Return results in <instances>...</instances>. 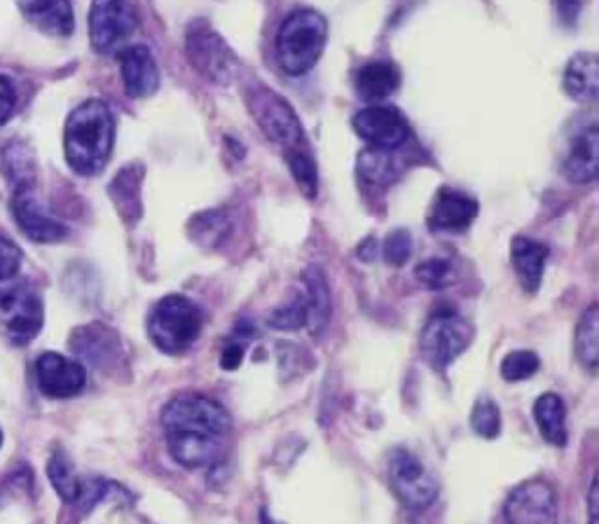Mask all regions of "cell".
Wrapping results in <instances>:
<instances>
[{
    "label": "cell",
    "instance_id": "1",
    "mask_svg": "<svg viewBox=\"0 0 599 524\" xmlns=\"http://www.w3.org/2000/svg\"><path fill=\"white\" fill-rule=\"evenodd\" d=\"M115 144V117L109 103L90 99L68 115L64 127L66 162L80 176H97L109 164Z\"/></svg>",
    "mask_w": 599,
    "mask_h": 524
},
{
    "label": "cell",
    "instance_id": "2",
    "mask_svg": "<svg viewBox=\"0 0 599 524\" xmlns=\"http://www.w3.org/2000/svg\"><path fill=\"white\" fill-rule=\"evenodd\" d=\"M328 43V24L316 10H295L276 33V59L281 71L300 78L319 64Z\"/></svg>",
    "mask_w": 599,
    "mask_h": 524
},
{
    "label": "cell",
    "instance_id": "3",
    "mask_svg": "<svg viewBox=\"0 0 599 524\" xmlns=\"http://www.w3.org/2000/svg\"><path fill=\"white\" fill-rule=\"evenodd\" d=\"M204 314L185 295H167L148 314V335L160 352L179 356L197 342Z\"/></svg>",
    "mask_w": 599,
    "mask_h": 524
},
{
    "label": "cell",
    "instance_id": "4",
    "mask_svg": "<svg viewBox=\"0 0 599 524\" xmlns=\"http://www.w3.org/2000/svg\"><path fill=\"white\" fill-rule=\"evenodd\" d=\"M246 103H249V113L258 122V127L281 150L286 152L293 148H307L303 122H300L291 103L270 90L268 84H253L246 92Z\"/></svg>",
    "mask_w": 599,
    "mask_h": 524
},
{
    "label": "cell",
    "instance_id": "5",
    "mask_svg": "<svg viewBox=\"0 0 599 524\" xmlns=\"http://www.w3.org/2000/svg\"><path fill=\"white\" fill-rule=\"evenodd\" d=\"M162 426L167 433H197L211 438H225L233 419L218 400L202 394H183L171 398L162 410Z\"/></svg>",
    "mask_w": 599,
    "mask_h": 524
},
{
    "label": "cell",
    "instance_id": "6",
    "mask_svg": "<svg viewBox=\"0 0 599 524\" xmlns=\"http://www.w3.org/2000/svg\"><path fill=\"white\" fill-rule=\"evenodd\" d=\"M473 338V330L466 319L456 311L440 309L431 314L425 330H421L419 349L421 356L436 371H445L454 363L456 356H462Z\"/></svg>",
    "mask_w": 599,
    "mask_h": 524
},
{
    "label": "cell",
    "instance_id": "7",
    "mask_svg": "<svg viewBox=\"0 0 599 524\" xmlns=\"http://www.w3.org/2000/svg\"><path fill=\"white\" fill-rule=\"evenodd\" d=\"M185 55L204 78L218 84H230L239 71V59L230 45L204 22L190 26L185 36Z\"/></svg>",
    "mask_w": 599,
    "mask_h": 524
},
{
    "label": "cell",
    "instance_id": "8",
    "mask_svg": "<svg viewBox=\"0 0 599 524\" xmlns=\"http://www.w3.org/2000/svg\"><path fill=\"white\" fill-rule=\"evenodd\" d=\"M41 295L26 284L0 288V330L12 344H29L43 330Z\"/></svg>",
    "mask_w": 599,
    "mask_h": 524
},
{
    "label": "cell",
    "instance_id": "9",
    "mask_svg": "<svg viewBox=\"0 0 599 524\" xmlns=\"http://www.w3.org/2000/svg\"><path fill=\"white\" fill-rule=\"evenodd\" d=\"M389 480L394 494L412 511H425L436 503L440 485L431 470L412 452L396 449L389 459Z\"/></svg>",
    "mask_w": 599,
    "mask_h": 524
},
{
    "label": "cell",
    "instance_id": "10",
    "mask_svg": "<svg viewBox=\"0 0 599 524\" xmlns=\"http://www.w3.org/2000/svg\"><path fill=\"white\" fill-rule=\"evenodd\" d=\"M136 26L138 22L129 0H92L90 41L101 55H109L132 38Z\"/></svg>",
    "mask_w": 599,
    "mask_h": 524
},
{
    "label": "cell",
    "instance_id": "11",
    "mask_svg": "<svg viewBox=\"0 0 599 524\" xmlns=\"http://www.w3.org/2000/svg\"><path fill=\"white\" fill-rule=\"evenodd\" d=\"M557 499L551 482L541 478L518 485L504 503L506 524H555Z\"/></svg>",
    "mask_w": 599,
    "mask_h": 524
},
{
    "label": "cell",
    "instance_id": "12",
    "mask_svg": "<svg viewBox=\"0 0 599 524\" xmlns=\"http://www.w3.org/2000/svg\"><path fill=\"white\" fill-rule=\"evenodd\" d=\"M12 214L20 230L38 243H57L68 237V227L49 212L45 202L38 197L33 187L14 190L12 195Z\"/></svg>",
    "mask_w": 599,
    "mask_h": 524
},
{
    "label": "cell",
    "instance_id": "13",
    "mask_svg": "<svg viewBox=\"0 0 599 524\" xmlns=\"http://www.w3.org/2000/svg\"><path fill=\"white\" fill-rule=\"evenodd\" d=\"M354 132L373 148L398 150L410 141L412 129L396 109L368 106L354 115Z\"/></svg>",
    "mask_w": 599,
    "mask_h": 524
},
{
    "label": "cell",
    "instance_id": "14",
    "mask_svg": "<svg viewBox=\"0 0 599 524\" xmlns=\"http://www.w3.org/2000/svg\"><path fill=\"white\" fill-rule=\"evenodd\" d=\"M35 381L47 398H76L87 387L84 365L61 354L47 352L35 361Z\"/></svg>",
    "mask_w": 599,
    "mask_h": 524
},
{
    "label": "cell",
    "instance_id": "15",
    "mask_svg": "<svg viewBox=\"0 0 599 524\" xmlns=\"http://www.w3.org/2000/svg\"><path fill=\"white\" fill-rule=\"evenodd\" d=\"M475 216H478V202L466 192L443 187L431 204L427 223L433 232H466Z\"/></svg>",
    "mask_w": 599,
    "mask_h": 524
},
{
    "label": "cell",
    "instance_id": "16",
    "mask_svg": "<svg viewBox=\"0 0 599 524\" xmlns=\"http://www.w3.org/2000/svg\"><path fill=\"white\" fill-rule=\"evenodd\" d=\"M120 73L125 90L134 99H146L160 87V71L152 52L146 45H129L120 49Z\"/></svg>",
    "mask_w": 599,
    "mask_h": 524
},
{
    "label": "cell",
    "instance_id": "17",
    "mask_svg": "<svg viewBox=\"0 0 599 524\" xmlns=\"http://www.w3.org/2000/svg\"><path fill=\"white\" fill-rule=\"evenodd\" d=\"M597 146H599L597 122H588L586 127H580L569 138L562 171H565V176L572 183L588 185L597 179Z\"/></svg>",
    "mask_w": 599,
    "mask_h": 524
},
{
    "label": "cell",
    "instance_id": "18",
    "mask_svg": "<svg viewBox=\"0 0 599 524\" xmlns=\"http://www.w3.org/2000/svg\"><path fill=\"white\" fill-rule=\"evenodd\" d=\"M20 10L31 26L47 36H70L76 29L70 0H20Z\"/></svg>",
    "mask_w": 599,
    "mask_h": 524
},
{
    "label": "cell",
    "instance_id": "19",
    "mask_svg": "<svg viewBox=\"0 0 599 524\" xmlns=\"http://www.w3.org/2000/svg\"><path fill=\"white\" fill-rule=\"evenodd\" d=\"M221 441L197 433H167V447L183 468H206L221 459Z\"/></svg>",
    "mask_w": 599,
    "mask_h": 524
},
{
    "label": "cell",
    "instance_id": "20",
    "mask_svg": "<svg viewBox=\"0 0 599 524\" xmlns=\"http://www.w3.org/2000/svg\"><path fill=\"white\" fill-rule=\"evenodd\" d=\"M510 260L527 293H536L543 282V270L549 262V247L530 237H516L510 243Z\"/></svg>",
    "mask_w": 599,
    "mask_h": 524
},
{
    "label": "cell",
    "instance_id": "21",
    "mask_svg": "<svg viewBox=\"0 0 599 524\" xmlns=\"http://www.w3.org/2000/svg\"><path fill=\"white\" fill-rule=\"evenodd\" d=\"M562 87L576 103H595L599 96V59L592 52L574 55L565 68Z\"/></svg>",
    "mask_w": 599,
    "mask_h": 524
},
{
    "label": "cell",
    "instance_id": "22",
    "mask_svg": "<svg viewBox=\"0 0 599 524\" xmlns=\"http://www.w3.org/2000/svg\"><path fill=\"white\" fill-rule=\"evenodd\" d=\"M70 346H74V352L80 358L90 361L92 365H97V368H103L105 363L115 361L120 342L111 328H105L101 323H92V326H84V328L76 330L74 338H70Z\"/></svg>",
    "mask_w": 599,
    "mask_h": 524
},
{
    "label": "cell",
    "instance_id": "23",
    "mask_svg": "<svg viewBox=\"0 0 599 524\" xmlns=\"http://www.w3.org/2000/svg\"><path fill=\"white\" fill-rule=\"evenodd\" d=\"M357 94L365 101H382L392 96L400 84V71L392 61H370L357 73Z\"/></svg>",
    "mask_w": 599,
    "mask_h": 524
},
{
    "label": "cell",
    "instance_id": "24",
    "mask_svg": "<svg viewBox=\"0 0 599 524\" xmlns=\"http://www.w3.org/2000/svg\"><path fill=\"white\" fill-rule=\"evenodd\" d=\"M303 295L307 305V328L312 335H321L330 321V288L321 270H309L303 276Z\"/></svg>",
    "mask_w": 599,
    "mask_h": 524
},
{
    "label": "cell",
    "instance_id": "25",
    "mask_svg": "<svg viewBox=\"0 0 599 524\" xmlns=\"http://www.w3.org/2000/svg\"><path fill=\"white\" fill-rule=\"evenodd\" d=\"M534 419L541 438L555 447L567 445V408L557 394H543L534 403Z\"/></svg>",
    "mask_w": 599,
    "mask_h": 524
},
{
    "label": "cell",
    "instance_id": "26",
    "mask_svg": "<svg viewBox=\"0 0 599 524\" xmlns=\"http://www.w3.org/2000/svg\"><path fill=\"white\" fill-rule=\"evenodd\" d=\"M140 183H144V167L129 164L117 173L109 187L117 214L127 223H134L140 216Z\"/></svg>",
    "mask_w": 599,
    "mask_h": 524
},
{
    "label": "cell",
    "instance_id": "27",
    "mask_svg": "<svg viewBox=\"0 0 599 524\" xmlns=\"http://www.w3.org/2000/svg\"><path fill=\"white\" fill-rule=\"evenodd\" d=\"M405 169V162L403 157L394 155V150H382V148H368L359 155V173L361 179L373 183V185H380V187H386V185H394L400 173Z\"/></svg>",
    "mask_w": 599,
    "mask_h": 524
},
{
    "label": "cell",
    "instance_id": "28",
    "mask_svg": "<svg viewBox=\"0 0 599 524\" xmlns=\"http://www.w3.org/2000/svg\"><path fill=\"white\" fill-rule=\"evenodd\" d=\"M0 167L3 176L12 185V190H24L35 185V157L24 144H10L0 152Z\"/></svg>",
    "mask_w": 599,
    "mask_h": 524
},
{
    "label": "cell",
    "instance_id": "29",
    "mask_svg": "<svg viewBox=\"0 0 599 524\" xmlns=\"http://www.w3.org/2000/svg\"><path fill=\"white\" fill-rule=\"evenodd\" d=\"M576 358L588 373L599 365V309L590 305L576 326Z\"/></svg>",
    "mask_w": 599,
    "mask_h": 524
},
{
    "label": "cell",
    "instance_id": "30",
    "mask_svg": "<svg viewBox=\"0 0 599 524\" xmlns=\"http://www.w3.org/2000/svg\"><path fill=\"white\" fill-rule=\"evenodd\" d=\"M47 478L66 503L80 501L82 482L76 476V468H74V464L68 462L66 454H52V459L47 462Z\"/></svg>",
    "mask_w": 599,
    "mask_h": 524
},
{
    "label": "cell",
    "instance_id": "31",
    "mask_svg": "<svg viewBox=\"0 0 599 524\" xmlns=\"http://www.w3.org/2000/svg\"><path fill=\"white\" fill-rule=\"evenodd\" d=\"M284 157L300 190H303L307 197H316V190H319V171H316V162L309 148L286 150Z\"/></svg>",
    "mask_w": 599,
    "mask_h": 524
},
{
    "label": "cell",
    "instance_id": "32",
    "mask_svg": "<svg viewBox=\"0 0 599 524\" xmlns=\"http://www.w3.org/2000/svg\"><path fill=\"white\" fill-rule=\"evenodd\" d=\"M471 429L485 441H495L501 433V410L491 398H478L471 410Z\"/></svg>",
    "mask_w": 599,
    "mask_h": 524
},
{
    "label": "cell",
    "instance_id": "33",
    "mask_svg": "<svg viewBox=\"0 0 599 524\" xmlns=\"http://www.w3.org/2000/svg\"><path fill=\"white\" fill-rule=\"evenodd\" d=\"M415 276L421 286L440 291V288H448L454 282V267L445 258H431V260L419 262Z\"/></svg>",
    "mask_w": 599,
    "mask_h": 524
},
{
    "label": "cell",
    "instance_id": "34",
    "mask_svg": "<svg viewBox=\"0 0 599 524\" xmlns=\"http://www.w3.org/2000/svg\"><path fill=\"white\" fill-rule=\"evenodd\" d=\"M539 356L534 352H527V349H520V352H510L501 361V377L506 381H524L539 373Z\"/></svg>",
    "mask_w": 599,
    "mask_h": 524
},
{
    "label": "cell",
    "instance_id": "35",
    "mask_svg": "<svg viewBox=\"0 0 599 524\" xmlns=\"http://www.w3.org/2000/svg\"><path fill=\"white\" fill-rule=\"evenodd\" d=\"M274 330H300V328H307V305H305V295L303 291H300L295 298L279 307L276 311H272V317L268 321Z\"/></svg>",
    "mask_w": 599,
    "mask_h": 524
},
{
    "label": "cell",
    "instance_id": "36",
    "mask_svg": "<svg viewBox=\"0 0 599 524\" xmlns=\"http://www.w3.org/2000/svg\"><path fill=\"white\" fill-rule=\"evenodd\" d=\"M192 237H195L204 247H214L227 232V218L221 212H208L197 216L190 225Z\"/></svg>",
    "mask_w": 599,
    "mask_h": 524
},
{
    "label": "cell",
    "instance_id": "37",
    "mask_svg": "<svg viewBox=\"0 0 599 524\" xmlns=\"http://www.w3.org/2000/svg\"><path fill=\"white\" fill-rule=\"evenodd\" d=\"M384 260L389 262L392 267H403L405 262L412 255V237L408 230H394L384 241Z\"/></svg>",
    "mask_w": 599,
    "mask_h": 524
},
{
    "label": "cell",
    "instance_id": "38",
    "mask_svg": "<svg viewBox=\"0 0 599 524\" xmlns=\"http://www.w3.org/2000/svg\"><path fill=\"white\" fill-rule=\"evenodd\" d=\"M22 267V251L5 237H0V284L10 282Z\"/></svg>",
    "mask_w": 599,
    "mask_h": 524
},
{
    "label": "cell",
    "instance_id": "39",
    "mask_svg": "<svg viewBox=\"0 0 599 524\" xmlns=\"http://www.w3.org/2000/svg\"><path fill=\"white\" fill-rule=\"evenodd\" d=\"M14 109H16L14 87L5 76H0V127L14 115Z\"/></svg>",
    "mask_w": 599,
    "mask_h": 524
},
{
    "label": "cell",
    "instance_id": "40",
    "mask_svg": "<svg viewBox=\"0 0 599 524\" xmlns=\"http://www.w3.org/2000/svg\"><path fill=\"white\" fill-rule=\"evenodd\" d=\"M555 8H557V16L562 24L567 26H574L578 14H580V0H555Z\"/></svg>",
    "mask_w": 599,
    "mask_h": 524
},
{
    "label": "cell",
    "instance_id": "41",
    "mask_svg": "<svg viewBox=\"0 0 599 524\" xmlns=\"http://www.w3.org/2000/svg\"><path fill=\"white\" fill-rule=\"evenodd\" d=\"M241 358H244V346L241 344H227V349L223 352V358H221V365L225 371H235Z\"/></svg>",
    "mask_w": 599,
    "mask_h": 524
},
{
    "label": "cell",
    "instance_id": "42",
    "mask_svg": "<svg viewBox=\"0 0 599 524\" xmlns=\"http://www.w3.org/2000/svg\"><path fill=\"white\" fill-rule=\"evenodd\" d=\"M588 524H597V482L595 480L588 492Z\"/></svg>",
    "mask_w": 599,
    "mask_h": 524
},
{
    "label": "cell",
    "instance_id": "43",
    "mask_svg": "<svg viewBox=\"0 0 599 524\" xmlns=\"http://www.w3.org/2000/svg\"><path fill=\"white\" fill-rule=\"evenodd\" d=\"M260 524H279V522H274V520L270 517V513L262 511V513H260Z\"/></svg>",
    "mask_w": 599,
    "mask_h": 524
},
{
    "label": "cell",
    "instance_id": "44",
    "mask_svg": "<svg viewBox=\"0 0 599 524\" xmlns=\"http://www.w3.org/2000/svg\"><path fill=\"white\" fill-rule=\"evenodd\" d=\"M0 447H3V431H0Z\"/></svg>",
    "mask_w": 599,
    "mask_h": 524
}]
</instances>
